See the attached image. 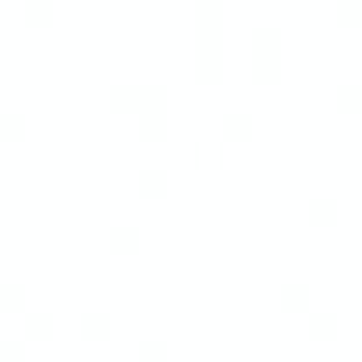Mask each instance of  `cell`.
I'll return each instance as SVG.
<instances>
[{
	"label": "cell",
	"instance_id": "cell-1",
	"mask_svg": "<svg viewBox=\"0 0 362 362\" xmlns=\"http://www.w3.org/2000/svg\"><path fill=\"white\" fill-rule=\"evenodd\" d=\"M341 96H348V100H362V82H344V86H341Z\"/></svg>",
	"mask_w": 362,
	"mask_h": 362
}]
</instances>
